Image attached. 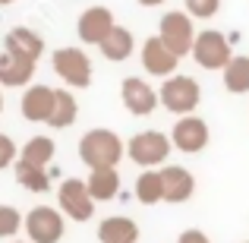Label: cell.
<instances>
[{
  "mask_svg": "<svg viewBox=\"0 0 249 243\" xmlns=\"http://www.w3.org/2000/svg\"><path fill=\"white\" fill-rule=\"evenodd\" d=\"M123 155H126V146H123V139L114 133V130L95 127L79 139V158H82V164H89V170L117 168Z\"/></svg>",
  "mask_w": 249,
  "mask_h": 243,
  "instance_id": "6da1fadb",
  "label": "cell"
},
{
  "mask_svg": "<svg viewBox=\"0 0 249 243\" xmlns=\"http://www.w3.org/2000/svg\"><path fill=\"white\" fill-rule=\"evenodd\" d=\"M158 98H161V108L170 111L174 117H183V114H193L202 101V89L193 76H183V73H174L161 82L158 89Z\"/></svg>",
  "mask_w": 249,
  "mask_h": 243,
  "instance_id": "7a4b0ae2",
  "label": "cell"
},
{
  "mask_svg": "<svg viewBox=\"0 0 249 243\" xmlns=\"http://www.w3.org/2000/svg\"><path fill=\"white\" fill-rule=\"evenodd\" d=\"M170 149H174L170 136L158 133V130H142V133H136L133 139L126 142L129 161L139 164L142 170L145 168H164V161L170 158Z\"/></svg>",
  "mask_w": 249,
  "mask_h": 243,
  "instance_id": "3957f363",
  "label": "cell"
},
{
  "mask_svg": "<svg viewBox=\"0 0 249 243\" xmlns=\"http://www.w3.org/2000/svg\"><path fill=\"white\" fill-rule=\"evenodd\" d=\"M196 35H199V32H196V22H193V16H189L186 10H170L158 22V38L180 57V60L186 54H193Z\"/></svg>",
  "mask_w": 249,
  "mask_h": 243,
  "instance_id": "277c9868",
  "label": "cell"
},
{
  "mask_svg": "<svg viewBox=\"0 0 249 243\" xmlns=\"http://www.w3.org/2000/svg\"><path fill=\"white\" fill-rule=\"evenodd\" d=\"M95 196L89 193V183L79 177H67V180L57 187V208H60L67 218L73 221H89L95 215Z\"/></svg>",
  "mask_w": 249,
  "mask_h": 243,
  "instance_id": "5b68a950",
  "label": "cell"
},
{
  "mask_svg": "<svg viewBox=\"0 0 249 243\" xmlns=\"http://www.w3.org/2000/svg\"><path fill=\"white\" fill-rule=\"evenodd\" d=\"M51 67L73 89H89L91 85V60L82 48H57L51 54Z\"/></svg>",
  "mask_w": 249,
  "mask_h": 243,
  "instance_id": "8992f818",
  "label": "cell"
},
{
  "mask_svg": "<svg viewBox=\"0 0 249 243\" xmlns=\"http://www.w3.org/2000/svg\"><path fill=\"white\" fill-rule=\"evenodd\" d=\"M193 57L202 70H224L231 63L233 51H231V41H227L224 32L218 29H205L196 35V44H193Z\"/></svg>",
  "mask_w": 249,
  "mask_h": 243,
  "instance_id": "52a82bcc",
  "label": "cell"
},
{
  "mask_svg": "<svg viewBox=\"0 0 249 243\" xmlns=\"http://www.w3.org/2000/svg\"><path fill=\"white\" fill-rule=\"evenodd\" d=\"M63 231H67V221H63L60 208L35 206L25 215V234H29L32 243H60Z\"/></svg>",
  "mask_w": 249,
  "mask_h": 243,
  "instance_id": "ba28073f",
  "label": "cell"
},
{
  "mask_svg": "<svg viewBox=\"0 0 249 243\" xmlns=\"http://www.w3.org/2000/svg\"><path fill=\"white\" fill-rule=\"evenodd\" d=\"M208 139H212L208 123L202 120V117H196V114L177 117L174 130H170V142H174V149H177V152H183V155L202 152V149L208 146Z\"/></svg>",
  "mask_w": 249,
  "mask_h": 243,
  "instance_id": "9c48e42d",
  "label": "cell"
},
{
  "mask_svg": "<svg viewBox=\"0 0 249 243\" xmlns=\"http://www.w3.org/2000/svg\"><path fill=\"white\" fill-rule=\"evenodd\" d=\"M120 101H123V108H126L129 114L148 117V114L158 111L161 98H158V92H155L152 85L142 79V76H126V79L120 82Z\"/></svg>",
  "mask_w": 249,
  "mask_h": 243,
  "instance_id": "30bf717a",
  "label": "cell"
},
{
  "mask_svg": "<svg viewBox=\"0 0 249 243\" xmlns=\"http://www.w3.org/2000/svg\"><path fill=\"white\" fill-rule=\"evenodd\" d=\"M139 57H142V67H145V73L161 76V79L174 76V73H177V67H180V57H177L158 35H148L145 41H142Z\"/></svg>",
  "mask_w": 249,
  "mask_h": 243,
  "instance_id": "8fae6325",
  "label": "cell"
},
{
  "mask_svg": "<svg viewBox=\"0 0 249 243\" xmlns=\"http://www.w3.org/2000/svg\"><path fill=\"white\" fill-rule=\"evenodd\" d=\"M114 25H117V19L107 6H89V10L76 19V35H79L82 44H95L98 48V44L110 35Z\"/></svg>",
  "mask_w": 249,
  "mask_h": 243,
  "instance_id": "7c38bea8",
  "label": "cell"
},
{
  "mask_svg": "<svg viewBox=\"0 0 249 243\" xmlns=\"http://www.w3.org/2000/svg\"><path fill=\"white\" fill-rule=\"evenodd\" d=\"M161 180H164V202L180 206V202L193 199L196 177H193L189 168H183V164H164V168H161Z\"/></svg>",
  "mask_w": 249,
  "mask_h": 243,
  "instance_id": "4fadbf2b",
  "label": "cell"
},
{
  "mask_svg": "<svg viewBox=\"0 0 249 243\" xmlns=\"http://www.w3.org/2000/svg\"><path fill=\"white\" fill-rule=\"evenodd\" d=\"M54 98H57V89H51V85H29L22 101H19L22 117L29 123H48L51 111H54Z\"/></svg>",
  "mask_w": 249,
  "mask_h": 243,
  "instance_id": "5bb4252c",
  "label": "cell"
},
{
  "mask_svg": "<svg viewBox=\"0 0 249 243\" xmlns=\"http://www.w3.org/2000/svg\"><path fill=\"white\" fill-rule=\"evenodd\" d=\"M3 51H10L16 57H25V60H38L44 54V38L35 29H29V25H16V29L6 32Z\"/></svg>",
  "mask_w": 249,
  "mask_h": 243,
  "instance_id": "9a60e30c",
  "label": "cell"
},
{
  "mask_svg": "<svg viewBox=\"0 0 249 243\" xmlns=\"http://www.w3.org/2000/svg\"><path fill=\"white\" fill-rule=\"evenodd\" d=\"M35 67H38V60H25V57H16V54H10V51H3V54H0V85H6V89H22V85L32 82Z\"/></svg>",
  "mask_w": 249,
  "mask_h": 243,
  "instance_id": "2e32d148",
  "label": "cell"
},
{
  "mask_svg": "<svg viewBox=\"0 0 249 243\" xmlns=\"http://www.w3.org/2000/svg\"><path fill=\"white\" fill-rule=\"evenodd\" d=\"M98 48H101L104 60H110V63H123V60H129V57H133V51H136V38H133V32H129L126 25H114V29H110V35L104 38Z\"/></svg>",
  "mask_w": 249,
  "mask_h": 243,
  "instance_id": "e0dca14e",
  "label": "cell"
},
{
  "mask_svg": "<svg viewBox=\"0 0 249 243\" xmlns=\"http://www.w3.org/2000/svg\"><path fill=\"white\" fill-rule=\"evenodd\" d=\"M98 240L101 243H136L139 240V224L126 215H110L98 224Z\"/></svg>",
  "mask_w": 249,
  "mask_h": 243,
  "instance_id": "ac0fdd59",
  "label": "cell"
},
{
  "mask_svg": "<svg viewBox=\"0 0 249 243\" xmlns=\"http://www.w3.org/2000/svg\"><path fill=\"white\" fill-rule=\"evenodd\" d=\"M89 193L95 196V202H110L120 196V170L117 168H95L85 177Z\"/></svg>",
  "mask_w": 249,
  "mask_h": 243,
  "instance_id": "d6986e66",
  "label": "cell"
},
{
  "mask_svg": "<svg viewBox=\"0 0 249 243\" xmlns=\"http://www.w3.org/2000/svg\"><path fill=\"white\" fill-rule=\"evenodd\" d=\"M76 117H79V104H76L73 92L70 89H57L54 111H51V117H48V127L51 130H67V127L76 123Z\"/></svg>",
  "mask_w": 249,
  "mask_h": 243,
  "instance_id": "ffe728a7",
  "label": "cell"
},
{
  "mask_svg": "<svg viewBox=\"0 0 249 243\" xmlns=\"http://www.w3.org/2000/svg\"><path fill=\"white\" fill-rule=\"evenodd\" d=\"M136 199L142 206H158L164 202V180H161V168H145L136 180Z\"/></svg>",
  "mask_w": 249,
  "mask_h": 243,
  "instance_id": "44dd1931",
  "label": "cell"
},
{
  "mask_svg": "<svg viewBox=\"0 0 249 243\" xmlns=\"http://www.w3.org/2000/svg\"><path fill=\"white\" fill-rule=\"evenodd\" d=\"M13 170H16L19 187H25L29 193H48V189H51V170L41 168V164H29V161L16 158Z\"/></svg>",
  "mask_w": 249,
  "mask_h": 243,
  "instance_id": "7402d4cb",
  "label": "cell"
},
{
  "mask_svg": "<svg viewBox=\"0 0 249 243\" xmlns=\"http://www.w3.org/2000/svg\"><path fill=\"white\" fill-rule=\"evenodd\" d=\"M54 155H57V146H54L51 136H32V139L19 149V161L41 164V168H48V164L54 161Z\"/></svg>",
  "mask_w": 249,
  "mask_h": 243,
  "instance_id": "603a6c76",
  "label": "cell"
},
{
  "mask_svg": "<svg viewBox=\"0 0 249 243\" xmlns=\"http://www.w3.org/2000/svg\"><path fill=\"white\" fill-rule=\"evenodd\" d=\"M224 89L231 95H246L249 92V57H231L224 70Z\"/></svg>",
  "mask_w": 249,
  "mask_h": 243,
  "instance_id": "cb8c5ba5",
  "label": "cell"
},
{
  "mask_svg": "<svg viewBox=\"0 0 249 243\" xmlns=\"http://www.w3.org/2000/svg\"><path fill=\"white\" fill-rule=\"evenodd\" d=\"M25 227V218L19 215V208L13 206H0V237H16L19 231Z\"/></svg>",
  "mask_w": 249,
  "mask_h": 243,
  "instance_id": "d4e9b609",
  "label": "cell"
},
{
  "mask_svg": "<svg viewBox=\"0 0 249 243\" xmlns=\"http://www.w3.org/2000/svg\"><path fill=\"white\" fill-rule=\"evenodd\" d=\"M183 6L193 19H212L221 10V0H183Z\"/></svg>",
  "mask_w": 249,
  "mask_h": 243,
  "instance_id": "484cf974",
  "label": "cell"
},
{
  "mask_svg": "<svg viewBox=\"0 0 249 243\" xmlns=\"http://www.w3.org/2000/svg\"><path fill=\"white\" fill-rule=\"evenodd\" d=\"M16 158H19L16 142H13L6 133H0V170H3V168H10V164H16Z\"/></svg>",
  "mask_w": 249,
  "mask_h": 243,
  "instance_id": "4316f807",
  "label": "cell"
},
{
  "mask_svg": "<svg viewBox=\"0 0 249 243\" xmlns=\"http://www.w3.org/2000/svg\"><path fill=\"white\" fill-rule=\"evenodd\" d=\"M177 243H212V240H208L205 231H199V227H189V231H183L180 237H177Z\"/></svg>",
  "mask_w": 249,
  "mask_h": 243,
  "instance_id": "83f0119b",
  "label": "cell"
},
{
  "mask_svg": "<svg viewBox=\"0 0 249 243\" xmlns=\"http://www.w3.org/2000/svg\"><path fill=\"white\" fill-rule=\"evenodd\" d=\"M136 3H139V6H148V10H152V6H161V3H167V0H136Z\"/></svg>",
  "mask_w": 249,
  "mask_h": 243,
  "instance_id": "f1b7e54d",
  "label": "cell"
},
{
  "mask_svg": "<svg viewBox=\"0 0 249 243\" xmlns=\"http://www.w3.org/2000/svg\"><path fill=\"white\" fill-rule=\"evenodd\" d=\"M10 3H16V0H0V6H10Z\"/></svg>",
  "mask_w": 249,
  "mask_h": 243,
  "instance_id": "f546056e",
  "label": "cell"
},
{
  "mask_svg": "<svg viewBox=\"0 0 249 243\" xmlns=\"http://www.w3.org/2000/svg\"><path fill=\"white\" fill-rule=\"evenodd\" d=\"M0 114H3V95H0Z\"/></svg>",
  "mask_w": 249,
  "mask_h": 243,
  "instance_id": "4dcf8cb0",
  "label": "cell"
},
{
  "mask_svg": "<svg viewBox=\"0 0 249 243\" xmlns=\"http://www.w3.org/2000/svg\"><path fill=\"white\" fill-rule=\"evenodd\" d=\"M13 243H32V240H13Z\"/></svg>",
  "mask_w": 249,
  "mask_h": 243,
  "instance_id": "1f68e13d",
  "label": "cell"
},
{
  "mask_svg": "<svg viewBox=\"0 0 249 243\" xmlns=\"http://www.w3.org/2000/svg\"><path fill=\"white\" fill-rule=\"evenodd\" d=\"M246 243H249V240H246Z\"/></svg>",
  "mask_w": 249,
  "mask_h": 243,
  "instance_id": "d6a6232c",
  "label": "cell"
}]
</instances>
